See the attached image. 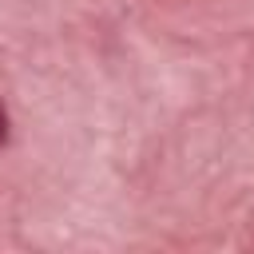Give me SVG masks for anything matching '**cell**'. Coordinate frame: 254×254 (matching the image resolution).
I'll use <instances>...</instances> for the list:
<instances>
[{
    "mask_svg": "<svg viewBox=\"0 0 254 254\" xmlns=\"http://www.w3.org/2000/svg\"><path fill=\"white\" fill-rule=\"evenodd\" d=\"M8 143V111H4V103H0V147Z\"/></svg>",
    "mask_w": 254,
    "mask_h": 254,
    "instance_id": "6da1fadb",
    "label": "cell"
}]
</instances>
